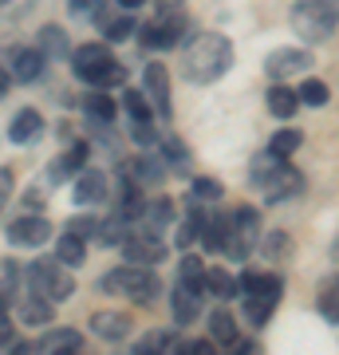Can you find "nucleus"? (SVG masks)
<instances>
[{"mask_svg":"<svg viewBox=\"0 0 339 355\" xmlns=\"http://www.w3.org/2000/svg\"><path fill=\"white\" fill-rule=\"evenodd\" d=\"M4 308H8V292L0 288V312H4Z\"/></svg>","mask_w":339,"mask_h":355,"instance_id":"nucleus-50","label":"nucleus"},{"mask_svg":"<svg viewBox=\"0 0 339 355\" xmlns=\"http://www.w3.org/2000/svg\"><path fill=\"white\" fill-rule=\"evenodd\" d=\"M261 253L268 257V261H284V257L292 253V241H288V233H268L261 241Z\"/></svg>","mask_w":339,"mask_h":355,"instance_id":"nucleus-36","label":"nucleus"},{"mask_svg":"<svg viewBox=\"0 0 339 355\" xmlns=\"http://www.w3.org/2000/svg\"><path fill=\"white\" fill-rule=\"evenodd\" d=\"M91 331L107 343H119V340L130 336V316H126V312H95V316H91Z\"/></svg>","mask_w":339,"mask_h":355,"instance_id":"nucleus-16","label":"nucleus"},{"mask_svg":"<svg viewBox=\"0 0 339 355\" xmlns=\"http://www.w3.org/2000/svg\"><path fill=\"white\" fill-rule=\"evenodd\" d=\"M300 146H304V130H292V127L272 130V142H268V150L277 154V158H292Z\"/></svg>","mask_w":339,"mask_h":355,"instance_id":"nucleus-30","label":"nucleus"},{"mask_svg":"<svg viewBox=\"0 0 339 355\" xmlns=\"http://www.w3.org/2000/svg\"><path fill=\"white\" fill-rule=\"evenodd\" d=\"M162 154H166V162H170V170H177V174H186L189 162H193V154H189V146L182 139H162Z\"/></svg>","mask_w":339,"mask_h":355,"instance_id":"nucleus-32","label":"nucleus"},{"mask_svg":"<svg viewBox=\"0 0 339 355\" xmlns=\"http://www.w3.org/2000/svg\"><path fill=\"white\" fill-rule=\"evenodd\" d=\"M158 288H162V280L154 277L146 265H130V261L123 268L103 272V280H99V292H126L139 304H150L154 296H158Z\"/></svg>","mask_w":339,"mask_h":355,"instance_id":"nucleus-4","label":"nucleus"},{"mask_svg":"<svg viewBox=\"0 0 339 355\" xmlns=\"http://www.w3.org/2000/svg\"><path fill=\"white\" fill-rule=\"evenodd\" d=\"M119 4H123L126 12H134V8H142V4H146V0H119Z\"/></svg>","mask_w":339,"mask_h":355,"instance_id":"nucleus-49","label":"nucleus"},{"mask_svg":"<svg viewBox=\"0 0 339 355\" xmlns=\"http://www.w3.org/2000/svg\"><path fill=\"white\" fill-rule=\"evenodd\" d=\"M36 347H40V352H51V355H76V352H83V331H76V328H51Z\"/></svg>","mask_w":339,"mask_h":355,"instance_id":"nucleus-18","label":"nucleus"},{"mask_svg":"<svg viewBox=\"0 0 339 355\" xmlns=\"http://www.w3.org/2000/svg\"><path fill=\"white\" fill-rule=\"evenodd\" d=\"M67 229H71V233H79V237H95V229H99V221H95V217L91 214H83V217H71V221H67Z\"/></svg>","mask_w":339,"mask_h":355,"instance_id":"nucleus-41","label":"nucleus"},{"mask_svg":"<svg viewBox=\"0 0 339 355\" xmlns=\"http://www.w3.org/2000/svg\"><path fill=\"white\" fill-rule=\"evenodd\" d=\"M76 205H95V202H103L107 198V174L103 170H79V178H76Z\"/></svg>","mask_w":339,"mask_h":355,"instance_id":"nucleus-15","label":"nucleus"},{"mask_svg":"<svg viewBox=\"0 0 339 355\" xmlns=\"http://www.w3.org/2000/svg\"><path fill=\"white\" fill-rule=\"evenodd\" d=\"M123 107H126V114H130L134 123H150V119H154V103L146 99V91L126 87L123 91Z\"/></svg>","mask_w":339,"mask_h":355,"instance_id":"nucleus-29","label":"nucleus"},{"mask_svg":"<svg viewBox=\"0 0 339 355\" xmlns=\"http://www.w3.org/2000/svg\"><path fill=\"white\" fill-rule=\"evenodd\" d=\"M134 352H154V355H170V352H177V328H154V331H146L139 343H134Z\"/></svg>","mask_w":339,"mask_h":355,"instance_id":"nucleus-22","label":"nucleus"},{"mask_svg":"<svg viewBox=\"0 0 339 355\" xmlns=\"http://www.w3.org/2000/svg\"><path fill=\"white\" fill-rule=\"evenodd\" d=\"M40 51H44V60H63L67 55V32L60 24H44L40 28Z\"/></svg>","mask_w":339,"mask_h":355,"instance_id":"nucleus-27","label":"nucleus"},{"mask_svg":"<svg viewBox=\"0 0 339 355\" xmlns=\"http://www.w3.org/2000/svg\"><path fill=\"white\" fill-rule=\"evenodd\" d=\"M170 312H174L177 328H189L201 320V288H189V284H177L174 296H170Z\"/></svg>","mask_w":339,"mask_h":355,"instance_id":"nucleus-14","label":"nucleus"},{"mask_svg":"<svg viewBox=\"0 0 339 355\" xmlns=\"http://www.w3.org/2000/svg\"><path fill=\"white\" fill-rule=\"evenodd\" d=\"M193 198L198 202H221L225 198V186L217 178H193Z\"/></svg>","mask_w":339,"mask_h":355,"instance_id":"nucleus-37","label":"nucleus"},{"mask_svg":"<svg viewBox=\"0 0 339 355\" xmlns=\"http://www.w3.org/2000/svg\"><path fill=\"white\" fill-rule=\"evenodd\" d=\"M99 4L103 0H71V12L76 16H95L99 12Z\"/></svg>","mask_w":339,"mask_h":355,"instance_id":"nucleus-44","label":"nucleus"},{"mask_svg":"<svg viewBox=\"0 0 339 355\" xmlns=\"http://www.w3.org/2000/svg\"><path fill=\"white\" fill-rule=\"evenodd\" d=\"M55 261H63L67 268H76V265H83L87 261V237H79V233H63L60 241H55Z\"/></svg>","mask_w":339,"mask_h":355,"instance_id":"nucleus-21","label":"nucleus"},{"mask_svg":"<svg viewBox=\"0 0 339 355\" xmlns=\"http://www.w3.org/2000/svg\"><path fill=\"white\" fill-rule=\"evenodd\" d=\"M201 292H209V296H217V300H229V296H237V277H229L225 268H205Z\"/></svg>","mask_w":339,"mask_h":355,"instance_id":"nucleus-24","label":"nucleus"},{"mask_svg":"<svg viewBox=\"0 0 339 355\" xmlns=\"http://www.w3.org/2000/svg\"><path fill=\"white\" fill-rule=\"evenodd\" d=\"M201 221H205V214H201V209H189V217L177 225V245H182V249H186V245L201 233Z\"/></svg>","mask_w":339,"mask_h":355,"instance_id":"nucleus-39","label":"nucleus"},{"mask_svg":"<svg viewBox=\"0 0 339 355\" xmlns=\"http://www.w3.org/2000/svg\"><path fill=\"white\" fill-rule=\"evenodd\" d=\"M339 24V0H300L292 8V28L304 44H324Z\"/></svg>","mask_w":339,"mask_h":355,"instance_id":"nucleus-3","label":"nucleus"},{"mask_svg":"<svg viewBox=\"0 0 339 355\" xmlns=\"http://www.w3.org/2000/svg\"><path fill=\"white\" fill-rule=\"evenodd\" d=\"M28 284H32V292H40V296H48L51 304H60V300H67L71 292H76V280H71V272H67V265L63 261H36V265L28 268Z\"/></svg>","mask_w":339,"mask_h":355,"instance_id":"nucleus-6","label":"nucleus"},{"mask_svg":"<svg viewBox=\"0 0 339 355\" xmlns=\"http://www.w3.org/2000/svg\"><path fill=\"white\" fill-rule=\"evenodd\" d=\"M126 178L134 182V186H162L166 182V166H158V158H150V154H142V158H130L126 162Z\"/></svg>","mask_w":339,"mask_h":355,"instance_id":"nucleus-19","label":"nucleus"},{"mask_svg":"<svg viewBox=\"0 0 339 355\" xmlns=\"http://www.w3.org/2000/svg\"><path fill=\"white\" fill-rule=\"evenodd\" d=\"M20 320L24 324H32V328H40V324H48V320H55V308H51L48 296H32V300H20Z\"/></svg>","mask_w":339,"mask_h":355,"instance_id":"nucleus-26","label":"nucleus"},{"mask_svg":"<svg viewBox=\"0 0 339 355\" xmlns=\"http://www.w3.org/2000/svg\"><path fill=\"white\" fill-rule=\"evenodd\" d=\"M8 198H12V174H8V170H0V209L8 205Z\"/></svg>","mask_w":339,"mask_h":355,"instance_id":"nucleus-45","label":"nucleus"},{"mask_svg":"<svg viewBox=\"0 0 339 355\" xmlns=\"http://www.w3.org/2000/svg\"><path fill=\"white\" fill-rule=\"evenodd\" d=\"M103 32H107V40H111V44H123V40H130L134 32H139V24H134L130 16H119V20H107V28H103Z\"/></svg>","mask_w":339,"mask_h":355,"instance_id":"nucleus-38","label":"nucleus"},{"mask_svg":"<svg viewBox=\"0 0 339 355\" xmlns=\"http://www.w3.org/2000/svg\"><path fill=\"white\" fill-rule=\"evenodd\" d=\"M229 67H233V44L221 32H205V36L189 40V48L182 51V76L198 87L217 83L221 76H229Z\"/></svg>","mask_w":339,"mask_h":355,"instance_id":"nucleus-1","label":"nucleus"},{"mask_svg":"<svg viewBox=\"0 0 339 355\" xmlns=\"http://www.w3.org/2000/svg\"><path fill=\"white\" fill-rule=\"evenodd\" d=\"M87 154H91V146H87V142H76L71 150L63 154V162H67V166H71V170L79 174V170H83V162H87Z\"/></svg>","mask_w":339,"mask_h":355,"instance_id":"nucleus-42","label":"nucleus"},{"mask_svg":"<svg viewBox=\"0 0 339 355\" xmlns=\"http://www.w3.org/2000/svg\"><path fill=\"white\" fill-rule=\"evenodd\" d=\"M312 51L308 48H277L268 51V60H264V71L272 79H288V76H304L308 67H312Z\"/></svg>","mask_w":339,"mask_h":355,"instance_id":"nucleus-9","label":"nucleus"},{"mask_svg":"<svg viewBox=\"0 0 339 355\" xmlns=\"http://www.w3.org/2000/svg\"><path fill=\"white\" fill-rule=\"evenodd\" d=\"M280 296H284V288H261V292H245V320H249L252 328H264V324L272 320V312H277Z\"/></svg>","mask_w":339,"mask_h":355,"instance_id":"nucleus-13","label":"nucleus"},{"mask_svg":"<svg viewBox=\"0 0 339 355\" xmlns=\"http://www.w3.org/2000/svg\"><path fill=\"white\" fill-rule=\"evenodd\" d=\"M40 130H44V114L32 111V107H24V111L12 119V127H8V139L20 146V142H36L40 139Z\"/></svg>","mask_w":339,"mask_h":355,"instance_id":"nucleus-20","label":"nucleus"},{"mask_svg":"<svg viewBox=\"0 0 339 355\" xmlns=\"http://www.w3.org/2000/svg\"><path fill=\"white\" fill-rule=\"evenodd\" d=\"M130 139L139 142V146H154L158 142V135H154L150 123H134V130H130Z\"/></svg>","mask_w":339,"mask_h":355,"instance_id":"nucleus-43","label":"nucleus"},{"mask_svg":"<svg viewBox=\"0 0 339 355\" xmlns=\"http://www.w3.org/2000/svg\"><path fill=\"white\" fill-rule=\"evenodd\" d=\"M8 241L12 245H24V249H36V245H48L51 241V221L48 217H16L12 225H8Z\"/></svg>","mask_w":339,"mask_h":355,"instance_id":"nucleus-12","label":"nucleus"},{"mask_svg":"<svg viewBox=\"0 0 339 355\" xmlns=\"http://www.w3.org/2000/svg\"><path fill=\"white\" fill-rule=\"evenodd\" d=\"M126 233H130V229H126V217L123 214H114L111 221H99V229H95V237H99L103 245H123Z\"/></svg>","mask_w":339,"mask_h":355,"instance_id":"nucleus-33","label":"nucleus"},{"mask_svg":"<svg viewBox=\"0 0 339 355\" xmlns=\"http://www.w3.org/2000/svg\"><path fill=\"white\" fill-rule=\"evenodd\" d=\"M209 340L221 343V347H237V320H233V312H225V308L209 312Z\"/></svg>","mask_w":339,"mask_h":355,"instance_id":"nucleus-23","label":"nucleus"},{"mask_svg":"<svg viewBox=\"0 0 339 355\" xmlns=\"http://www.w3.org/2000/svg\"><path fill=\"white\" fill-rule=\"evenodd\" d=\"M123 257L130 261V265H158V261H166V245L158 241V233H126L123 241Z\"/></svg>","mask_w":339,"mask_h":355,"instance_id":"nucleus-10","label":"nucleus"},{"mask_svg":"<svg viewBox=\"0 0 339 355\" xmlns=\"http://www.w3.org/2000/svg\"><path fill=\"white\" fill-rule=\"evenodd\" d=\"M182 284H189V288H201V277H205V265H201L198 257H182Z\"/></svg>","mask_w":339,"mask_h":355,"instance_id":"nucleus-40","label":"nucleus"},{"mask_svg":"<svg viewBox=\"0 0 339 355\" xmlns=\"http://www.w3.org/2000/svg\"><path fill=\"white\" fill-rule=\"evenodd\" d=\"M8 76L20 79V83H32V79H40V71H44V51L40 48H16L12 55H8Z\"/></svg>","mask_w":339,"mask_h":355,"instance_id":"nucleus-17","label":"nucleus"},{"mask_svg":"<svg viewBox=\"0 0 339 355\" xmlns=\"http://www.w3.org/2000/svg\"><path fill=\"white\" fill-rule=\"evenodd\" d=\"M8 87H12V76H8V71H0V99L8 95Z\"/></svg>","mask_w":339,"mask_h":355,"instance_id":"nucleus-48","label":"nucleus"},{"mask_svg":"<svg viewBox=\"0 0 339 355\" xmlns=\"http://www.w3.org/2000/svg\"><path fill=\"white\" fill-rule=\"evenodd\" d=\"M257 237H261V214L252 205H237L229 214V237H225V249L221 253H229L233 261H245L257 249Z\"/></svg>","mask_w":339,"mask_h":355,"instance_id":"nucleus-7","label":"nucleus"},{"mask_svg":"<svg viewBox=\"0 0 339 355\" xmlns=\"http://www.w3.org/2000/svg\"><path fill=\"white\" fill-rule=\"evenodd\" d=\"M83 107H87V114L95 119V123H114V111H119V103H114L103 87H95V95H87Z\"/></svg>","mask_w":339,"mask_h":355,"instance_id":"nucleus-31","label":"nucleus"},{"mask_svg":"<svg viewBox=\"0 0 339 355\" xmlns=\"http://www.w3.org/2000/svg\"><path fill=\"white\" fill-rule=\"evenodd\" d=\"M268 111L277 114V119H292V114L300 111V95L292 87H284V83H277V87L268 91Z\"/></svg>","mask_w":339,"mask_h":355,"instance_id":"nucleus-25","label":"nucleus"},{"mask_svg":"<svg viewBox=\"0 0 339 355\" xmlns=\"http://www.w3.org/2000/svg\"><path fill=\"white\" fill-rule=\"evenodd\" d=\"M186 12L177 8V4H162L158 12H154V20H146V24L139 28V44L150 51H170L177 48V40H182V32H186Z\"/></svg>","mask_w":339,"mask_h":355,"instance_id":"nucleus-5","label":"nucleus"},{"mask_svg":"<svg viewBox=\"0 0 339 355\" xmlns=\"http://www.w3.org/2000/svg\"><path fill=\"white\" fill-rule=\"evenodd\" d=\"M71 67H76V76L83 79V83L103 87V91L123 87V83H126V67L111 55L107 44H83V48L71 55Z\"/></svg>","mask_w":339,"mask_h":355,"instance_id":"nucleus-2","label":"nucleus"},{"mask_svg":"<svg viewBox=\"0 0 339 355\" xmlns=\"http://www.w3.org/2000/svg\"><path fill=\"white\" fill-rule=\"evenodd\" d=\"M12 320L4 316V312H0V347H8V343H12Z\"/></svg>","mask_w":339,"mask_h":355,"instance_id":"nucleus-46","label":"nucleus"},{"mask_svg":"<svg viewBox=\"0 0 339 355\" xmlns=\"http://www.w3.org/2000/svg\"><path fill=\"white\" fill-rule=\"evenodd\" d=\"M142 91H146V99L154 103V111L162 114V119H170V71H166V64H146L142 67Z\"/></svg>","mask_w":339,"mask_h":355,"instance_id":"nucleus-11","label":"nucleus"},{"mask_svg":"<svg viewBox=\"0 0 339 355\" xmlns=\"http://www.w3.org/2000/svg\"><path fill=\"white\" fill-rule=\"evenodd\" d=\"M315 308H320V316H324L327 324H339V280L324 284V292H320V300H315Z\"/></svg>","mask_w":339,"mask_h":355,"instance_id":"nucleus-34","label":"nucleus"},{"mask_svg":"<svg viewBox=\"0 0 339 355\" xmlns=\"http://www.w3.org/2000/svg\"><path fill=\"white\" fill-rule=\"evenodd\" d=\"M182 352L186 355H205V352H214V340H193V343H186Z\"/></svg>","mask_w":339,"mask_h":355,"instance_id":"nucleus-47","label":"nucleus"},{"mask_svg":"<svg viewBox=\"0 0 339 355\" xmlns=\"http://www.w3.org/2000/svg\"><path fill=\"white\" fill-rule=\"evenodd\" d=\"M257 186L264 190L268 202H284V198H292V193L304 190V174L296 170V166H288V158H280V162L272 166L261 182H257Z\"/></svg>","mask_w":339,"mask_h":355,"instance_id":"nucleus-8","label":"nucleus"},{"mask_svg":"<svg viewBox=\"0 0 339 355\" xmlns=\"http://www.w3.org/2000/svg\"><path fill=\"white\" fill-rule=\"evenodd\" d=\"M198 237H201L205 249H217V253H221V249H225V237H229V217L217 214V217H209V221H201Z\"/></svg>","mask_w":339,"mask_h":355,"instance_id":"nucleus-28","label":"nucleus"},{"mask_svg":"<svg viewBox=\"0 0 339 355\" xmlns=\"http://www.w3.org/2000/svg\"><path fill=\"white\" fill-rule=\"evenodd\" d=\"M296 95H300V103H308V107H324V103L331 99V91H327L324 79H304Z\"/></svg>","mask_w":339,"mask_h":355,"instance_id":"nucleus-35","label":"nucleus"}]
</instances>
